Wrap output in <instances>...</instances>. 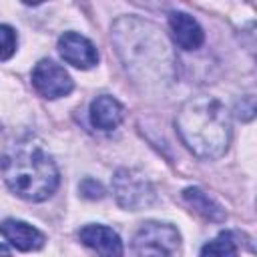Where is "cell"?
<instances>
[{
	"label": "cell",
	"mask_w": 257,
	"mask_h": 257,
	"mask_svg": "<svg viewBox=\"0 0 257 257\" xmlns=\"http://www.w3.org/2000/svg\"><path fill=\"white\" fill-rule=\"evenodd\" d=\"M0 175L12 193L26 201H46L58 189V169L48 151L34 139L8 147L0 159Z\"/></svg>",
	"instance_id": "cell-1"
},
{
	"label": "cell",
	"mask_w": 257,
	"mask_h": 257,
	"mask_svg": "<svg viewBox=\"0 0 257 257\" xmlns=\"http://www.w3.org/2000/svg\"><path fill=\"white\" fill-rule=\"evenodd\" d=\"M175 124L181 141L199 159H219L229 147L231 122L225 106L217 98H189L177 112Z\"/></svg>",
	"instance_id": "cell-2"
},
{
	"label": "cell",
	"mask_w": 257,
	"mask_h": 257,
	"mask_svg": "<svg viewBox=\"0 0 257 257\" xmlns=\"http://www.w3.org/2000/svg\"><path fill=\"white\" fill-rule=\"evenodd\" d=\"M181 245L179 231L169 223L149 221L137 231L133 251L137 255H173Z\"/></svg>",
	"instance_id": "cell-3"
},
{
	"label": "cell",
	"mask_w": 257,
	"mask_h": 257,
	"mask_svg": "<svg viewBox=\"0 0 257 257\" xmlns=\"http://www.w3.org/2000/svg\"><path fill=\"white\" fill-rule=\"evenodd\" d=\"M112 191L120 207L128 211H139L149 207L155 201V189L153 185L131 169H120L112 177Z\"/></svg>",
	"instance_id": "cell-4"
},
{
	"label": "cell",
	"mask_w": 257,
	"mask_h": 257,
	"mask_svg": "<svg viewBox=\"0 0 257 257\" xmlns=\"http://www.w3.org/2000/svg\"><path fill=\"white\" fill-rule=\"evenodd\" d=\"M32 86L44 98H60L72 92V78L70 74L56 64L54 60H40L32 70Z\"/></svg>",
	"instance_id": "cell-5"
},
{
	"label": "cell",
	"mask_w": 257,
	"mask_h": 257,
	"mask_svg": "<svg viewBox=\"0 0 257 257\" xmlns=\"http://www.w3.org/2000/svg\"><path fill=\"white\" fill-rule=\"evenodd\" d=\"M58 52L68 64L82 68V70L92 68L98 60V52L94 44L76 32H64L58 38Z\"/></svg>",
	"instance_id": "cell-6"
},
{
	"label": "cell",
	"mask_w": 257,
	"mask_h": 257,
	"mask_svg": "<svg viewBox=\"0 0 257 257\" xmlns=\"http://www.w3.org/2000/svg\"><path fill=\"white\" fill-rule=\"evenodd\" d=\"M0 235L16 249L20 251H34V249H40L44 245V235L24 223V221H16V219H6L0 223Z\"/></svg>",
	"instance_id": "cell-7"
},
{
	"label": "cell",
	"mask_w": 257,
	"mask_h": 257,
	"mask_svg": "<svg viewBox=\"0 0 257 257\" xmlns=\"http://www.w3.org/2000/svg\"><path fill=\"white\" fill-rule=\"evenodd\" d=\"M169 28L175 44L183 50H197L205 40L203 28L197 24V20H193V16L185 12H173L169 16Z\"/></svg>",
	"instance_id": "cell-8"
},
{
	"label": "cell",
	"mask_w": 257,
	"mask_h": 257,
	"mask_svg": "<svg viewBox=\"0 0 257 257\" xmlns=\"http://www.w3.org/2000/svg\"><path fill=\"white\" fill-rule=\"evenodd\" d=\"M80 241L100 255H122L120 237L104 225H86L80 229Z\"/></svg>",
	"instance_id": "cell-9"
},
{
	"label": "cell",
	"mask_w": 257,
	"mask_h": 257,
	"mask_svg": "<svg viewBox=\"0 0 257 257\" xmlns=\"http://www.w3.org/2000/svg\"><path fill=\"white\" fill-rule=\"evenodd\" d=\"M124 118V106L108 96V94H100L90 102V122L92 126L100 128V131H112L116 128Z\"/></svg>",
	"instance_id": "cell-10"
},
{
	"label": "cell",
	"mask_w": 257,
	"mask_h": 257,
	"mask_svg": "<svg viewBox=\"0 0 257 257\" xmlns=\"http://www.w3.org/2000/svg\"><path fill=\"white\" fill-rule=\"evenodd\" d=\"M183 199H185V203L197 213V215H201L203 219H207V221H213V223H221V221H225V209L217 203V201H213L205 191H201L199 187H189V189H185L183 191Z\"/></svg>",
	"instance_id": "cell-11"
},
{
	"label": "cell",
	"mask_w": 257,
	"mask_h": 257,
	"mask_svg": "<svg viewBox=\"0 0 257 257\" xmlns=\"http://www.w3.org/2000/svg\"><path fill=\"white\" fill-rule=\"evenodd\" d=\"M243 235L235 233V231H225V233H219L213 241H209L203 249H201V255H237L239 247H237V241L241 239Z\"/></svg>",
	"instance_id": "cell-12"
},
{
	"label": "cell",
	"mask_w": 257,
	"mask_h": 257,
	"mask_svg": "<svg viewBox=\"0 0 257 257\" xmlns=\"http://www.w3.org/2000/svg\"><path fill=\"white\" fill-rule=\"evenodd\" d=\"M16 52V32L8 24H0V60H8Z\"/></svg>",
	"instance_id": "cell-13"
},
{
	"label": "cell",
	"mask_w": 257,
	"mask_h": 257,
	"mask_svg": "<svg viewBox=\"0 0 257 257\" xmlns=\"http://www.w3.org/2000/svg\"><path fill=\"white\" fill-rule=\"evenodd\" d=\"M80 195L86 197V199H102L104 197V189L98 181L94 179H84L80 183Z\"/></svg>",
	"instance_id": "cell-14"
},
{
	"label": "cell",
	"mask_w": 257,
	"mask_h": 257,
	"mask_svg": "<svg viewBox=\"0 0 257 257\" xmlns=\"http://www.w3.org/2000/svg\"><path fill=\"white\" fill-rule=\"evenodd\" d=\"M237 116L241 120H251L255 116V100H253V96H247L237 104Z\"/></svg>",
	"instance_id": "cell-15"
},
{
	"label": "cell",
	"mask_w": 257,
	"mask_h": 257,
	"mask_svg": "<svg viewBox=\"0 0 257 257\" xmlns=\"http://www.w3.org/2000/svg\"><path fill=\"white\" fill-rule=\"evenodd\" d=\"M24 4H28V6H36V4H40V2H44V0H22Z\"/></svg>",
	"instance_id": "cell-16"
},
{
	"label": "cell",
	"mask_w": 257,
	"mask_h": 257,
	"mask_svg": "<svg viewBox=\"0 0 257 257\" xmlns=\"http://www.w3.org/2000/svg\"><path fill=\"white\" fill-rule=\"evenodd\" d=\"M0 253H10V249L6 245H0Z\"/></svg>",
	"instance_id": "cell-17"
}]
</instances>
